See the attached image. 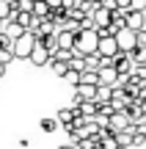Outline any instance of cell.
Instances as JSON below:
<instances>
[{"label": "cell", "instance_id": "cell-1", "mask_svg": "<svg viewBox=\"0 0 146 149\" xmlns=\"http://www.w3.org/2000/svg\"><path fill=\"white\" fill-rule=\"evenodd\" d=\"M97 31H80L75 36V50H72V53H77V55H83V58H86V55H91V53H97Z\"/></svg>", "mask_w": 146, "mask_h": 149}, {"label": "cell", "instance_id": "cell-2", "mask_svg": "<svg viewBox=\"0 0 146 149\" xmlns=\"http://www.w3.org/2000/svg\"><path fill=\"white\" fill-rule=\"evenodd\" d=\"M33 47H36V36L25 31L19 39H14V44H11V53H14V58H30Z\"/></svg>", "mask_w": 146, "mask_h": 149}, {"label": "cell", "instance_id": "cell-3", "mask_svg": "<svg viewBox=\"0 0 146 149\" xmlns=\"http://www.w3.org/2000/svg\"><path fill=\"white\" fill-rule=\"evenodd\" d=\"M113 39L119 44V53H132L135 50V31H130V28H121Z\"/></svg>", "mask_w": 146, "mask_h": 149}, {"label": "cell", "instance_id": "cell-4", "mask_svg": "<svg viewBox=\"0 0 146 149\" xmlns=\"http://www.w3.org/2000/svg\"><path fill=\"white\" fill-rule=\"evenodd\" d=\"M97 55H102V58H113V55H119V44H116L113 36H102L97 42Z\"/></svg>", "mask_w": 146, "mask_h": 149}, {"label": "cell", "instance_id": "cell-5", "mask_svg": "<svg viewBox=\"0 0 146 149\" xmlns=\"http://www.w3.org/2000/svg\"><path fill=\"white\" fill-rule=\"evenodd\" d=\"M110 66L116 69V74L119 77H127V74H132V61H130V55L127 53H119V55H113V61H110Z\"/></svg>", "mask_w": 146, "mask_h": 149}, {"label": "cell", "instance_id": "cell-6", "mask_svg": "<svg viewBox=\"0 0 146 149\" xmlns=\"http://www.w3.org/2000/svg\"><path fill=\"white\" fill-rule=\"evenodd\" d=\"M132 124H130V119H127V113L124 111H116V113H110V119H108V130L110 133H121V130H130Z\"/></svg>", "mask_w": 146, "mask_h": 149}, {"label": "cell", "instance_id": "cell-7", "mask_svg": "<svg viewBox=\"0 0 146 149\" xmlns=\"http://www.w3.org/2000/svg\"><path fill=\"white\" fill-rule=\"evenodd\" d=\"M124 25L130 28V31H143L146 28V11H127V17H124Z\"/></svg>", "mask_w": 146, "mask_h": 149}, {"label": "cell", "instance_id": "cell-8", "mask_svg": "<svg viewBox=\"0 0 146 149\" xmlns=\"http://www.w3.org/2000/svg\"><path fill=\"white\" fill-rule=\"evenodd\" d=\"M0 33H3L6 39H11V42H14V39H19L22 33H25V28H22L19 22L8 19V22H0Z\"/></svg>", "mask_w": 146, "mask_h": 149}, {"label": "cell", "instance_id": "cell-9", "mask_svg": "<svg viewBox=\"0 0 146 149\" xmlns=\"http://www.w3.org/2000/svg\"><path fill=\"white\" fill-rule=\"evenodd\" d=\"M97 77H99V86H110V88L119 83V74H116L113 66H102V69L97 72Z\"/></svg>", "mask_w": 146, "mask_h": 149}, {"label": "cell", "instance_id": "cell-10", "mask_svg": "<svg viewBox=\"0 0 146 149\" xmlns=\"http://www.w3.org/2000/svg\"><path fill=\"white\" fill-rule=\"evenodd\" d=\"M55 44H58V50H75V33L58 31L55 33Z\"/></svg>", "mask_w": 146, "mask_h": 149}, {"label": "cell", "instance_id": "cell-11", "mask_svg": "<svg viewBox=\"0 0 146 149\" xmlns=\"http://www.w3.org/2000/svg\"><path fill=\"white\" fill-rule=\"evenodd\" d=\"M50 61H53V58L47 55V50L36 44V47H33V53H30V64H33V66H47Z\"/></svg>", "mask_w": 146, "mask_h": 149}, {"label": "cell", "instance_id": "cell-12", "mask_svg": "<svg viewBox=\"0 0 146 149\" xmlns=\"http://www.w3.org/2000/svg\"><path fill=\"white\" fill-rule=\"evenodd\" d=\"M110 100H113V88H110V86H97V97H94V102H97V105H108Z\"/></svg>", "mask_w": 146, "mask_h": 149}, {"label": "cell", "instance_id": "cell-13", "mask_svg": "<svg viewBox=\"0 0 146 149\" xmlns=\"http://www.w3.org/2000/svg\"><path fill=\"white\" fill-rule=\"evenodd\" d=\"M97 108H99V105H97L94 100H83L77 111H80V116H83V119H94V116H97Z\"/></svg>", "mask_w": 146, "mask_h": 149}, {"label": "cell", "instance_id": "cell-14", "mask_svg": "<svg viewBox=\"0 0 146 149\" xmlns=\"http://www.w3.org/2000/svg\"><path fill=\"white\" fill-rule=\"evenodd\" d=\"M75 94L80 97V100H94V97H97V86L80 83V86H75Z\"/></svg>", "mask_w": 146, "mask_h": 149}, {"label": "cell", "instance_id": "cell-15", "mask_svg": "<svg viewBox=\"0 0 146 149\" xmlns=\"http://www.w3.org/2000/svg\"><path fill=\"white\" fill-rule=\"evenodd\" d=\"M116 144H119V149H132V127L116 133Z\"/></svg>", "mask_w": 146, "mask_h": 149}, {"label": "cell", "instance_id": "cell-16", "mask_svg": "<svg viewBox=\"0 0 146 149\" xmlns=\"http://www.w3.org/2000/svg\"><path fill=\"white\" fill-rule=\"evenodd\" d=\"M30 14L39 17V19H47V17H50V8H47L44 0H33V11H30Z\"/></svg>", "mask_w": 146, "mask_h": 149}, {"label": "cell", "instance_id": "cell-17", "mask_svg": "<svg viewBox=\"0 0 146 149\" xmlns=\"http://www.w3.org/2000/svg\"><path fill=\"white\" fill-rule=\"evenodd\" d=\"M69 69H72V72H86V58H83V55H77V53H72Z\"/></svg>", "mask_w": 146, "mask_h": 149}, {"label": "cell", "instance_id": "cell-18", "mask_svg": "<svg viewBox=\"0 0 146 149\" xmlns=\"http://www.w3.org/2000/svg\"><path fill=\"white\" fill-rule=\"evenodd\" d=\"M39 127H42L44 133H55V130H58V119H53V116H44L42 122H39Z\"/></svg>", "mask_w": 146, "mask_h": 149}, {"label": "cell", "instance_id": "cell-19", "mask_svg": "<svg viewBox=\"0 0 146 149\" xmlns=\"http://www.w3.org/2000/svg\"><path fill=\"white\" fill-rule=\"evenodd\" d=\"M50 66H53V72L58 74V77H64V74L69 72V64H66V61H55L53 58V61H50Z\"/></svg>", "mask_w": 146, "mask_h": 149}, {"label": "cell", "instance_id": "cell-20", "mask_svg": "<svg viewBox=\"0 0 146 149\" xmlns=\"http://www.w3.org/2000/svg\"><path fill=\"white\" fill-rule=\"evenodd\" d=\"M80 83H88V86H99V77H97V72H80ZM77 83V86H80Z\"/></svg>", "mask_w": 146, "mask_h": 149}, {"label": "cell", "instance_id": "cell-21", "mask_svg": "<svg viewBox=\"0 0 146 149\" xmlns=\"http://www.w3.org/2000/svg\"><path fill=\"white\" fill-rule=\"evenodd\" d=\"M8 19H11V3L0 0V22H8Z\"/></svg>", "mask_w": 146, "mask_h": 149}, {"label": "cell", "instance_id": "cell-22", "mask_svg": "<svg viewBox=\"0 0 146 149\" xmlns=\"http://www.w3.org/2000/svg\"><path fill=\"white\" fill-rule=\"evenodd\" d=\"M64 80H66L69 86H77V83H80V72H72V69H69V72L64 74Z\"/></svg>", "mask_w": 146, "mask_h": 149}, {"label": "cell", "instance_id": "cell-23", "mask_svg": "<svg viewBox=\"0 0 146 149\" xmlns=\"http://www.w3.org/2000/svg\"><path fill=\"white\" fill-rule=\"evenodd\" d=\"M132 133L141 135V138L146 141V119H143V122H138V124H132Z\"/></svg>", "mask_w": 146, "mask_h": 149}, {"label": "cell", "instance_id": "cell-24", "mask_svg": "<svg viewBox=\"0 0 146 149\" xmlns=\"http://www.w3.org/2000/svg\"><path fill=\"white\" fill-rule=\"evenodd\" d=\"M11 61H14V53H11V50H0V64H11Z\"/></svg>", "mask_w": 146, "mask_h": 149}, {"label": "cell", "instance_id": "cell-25", "mask_svg": "<svg viewBox=\"0 0 146 149\" xmlns=\"http://www.w3.org/2000/svg\"><path fill=\"white\" fill-rule=\"evenodd\" d=\"M130 11H146V0H132Z\"/></svg>", "mask_w": 146, "mask_h": 149}, {"label": "cell", "instance_id": "cell-26", "mask_svg": "<svg viewBox=\"0 0 146 149\" xmlns=\"http://www.w3.org/2000/svg\"><path fill=\"white\" fill-rule=\"evenodd\" d=\"M116 6H119L121 11H130V6H132V0H116Z\"/></svg>", "mask_w": 146, "mask_h": 149}, {"label": "cell", "instance_id": "cell-27", "mask_svg": "<svg viewBox=\"0 0 146 149\" xmlns=\"http://www.w3.org/2000/svg\"><path fill=\"white\" fill-rule=\"evenodd\" d=\"M61 8H66V11L75 8V0H61Z\"/></svg>", "mask_w": 146, "mask_h": 149}, {"label": "cell", "instance_id": "cell-28", "mask_svg": "<svg viewBox=\"0 0 146 149\" xmlns=\"http://www.w3.org/2000/svg\"><path fill=\"white\" fill-rule=\"evenodd\" d=\"M61 149H77V146L75 144H66V146H61Z\"/></svg>", "mask_w": 146, "mask_h": 149}, {"label": "cell", "instance_id": "cell-29", "mask_svg": "<svg viewBox=\"0 0 146 149\" xmlns=\"http://www.w3.org/2000/svg\"><path fill=\"white\" fill-rule=\"evenodd\" d=\"M3 74H6V66H3V64H0V77H3Z\"/></svg>", "mask_w": 146, "mask_h": 149}, {"label": "cell", "instance_id": "cell-30", "mask_svg": "<svg viewBox=\"0 0 146 149\" xmlns=\"http://www.w3.org/2000/svg\"><path fill=\"white\" fill-rule=\"evenodd\" d=\"M141 108H143V113H146V100H143V102H141Z\"/></svg>", "mask_w": 146, "mask_h": 149}, {"label": "cell", "instance_id": "cell-31", "mask_svg": "<svg viewBox=\"0 0 146 149\" xmlns=\"http://www.w3.org/2000/svg\"><path fill=\"white\" fill-rule=\"evenodd\" d=\"M143 31H146V28H143Z\"/></svg>", "mask_w": 146, "mask_h": 149}]
</instances>
